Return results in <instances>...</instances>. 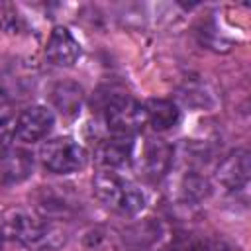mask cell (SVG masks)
Instances as JSON below:
<instances>
[{
  "label": "cell",
  "instance_id": "52a82bcc",
  "mask_svg": "<svg viewBox=\"0 0 251 251\" xmlns=\"http://www.w3.org/2000/svg\"><path fill=\"white\" fill-rule=\"evenodd\" d=\"M249 175H251V159L247 149L229 151L216 169L218 182L233 192L243 190L249 184Z\"/></svg>",
  "mask_w": 251,
  "mask_h": 251
},
{
  "label": "cell",
  "instance_id": "3957f363",
  "mask_svg": "<svg viewBox=\"0 0 251 251\" xmlns=\"http://www.w3.org/2000/svg\"><path fill=\"white\" fill-rule=\"evenodd\" d=\"M92 190H94L96 200L104 208H108L120 216H135L145 206L143 190L133 180H129L110 169H104L94 175Z\"/></svg>",
  "mask_w": 251,
  "mask_h": 251
},
{
  "label": "cell",
  "instance_id": "8fae6325",
  "mask_svg": "<svg viewBox=\"0 0 251 251\" xmlns=\"http://www.w3.org/2000/svg\"><path fill=\"white\" fill-rule=\"evenodd\" d=\"M51 102L63 118H76L84 104V90L73 80H61L51 88Z\"/></svg>",
  "mask_w": 251,
  "mask_h": 251
},
{
  "label": "cell",
  "instance_id": "4fadbf2b",
  "mask_svg": "<svg viewBox=\"0 0 251 251\" xmlns=\"http://www.w3.org/2000/svg\"><path fill=\"white\" fill-rule=\"evenodd\" d=\"M14 137H16V120L10 116L0 118V153L10 147Z\"/></svg>",
  "mask_w": 251,
  "mask_h": 251
},
{
  "label": "cell",
  "instance_id": "9a60e30c",
  "mask_svg": "<svg viewBox=\"0 0 251 251\" xmlns=\"http://www.w3.org/2000/svg\"><path fill=\"white\" fill-rule=\"evenodd\" d=\"M2 241H4V235H2V231H0V251H2Z\"/></svg>",
  "mask_w": 251,
  "mask_h": 251
},
{
  "label": "cell",
  "instance_id": "7c38bea8",
  "mask_svg": "<svg viewBox=\"0 0 251 251\" xmlns=\"http://www.w3.org/2000/svg\"><path fill=\"white\" fill-rule=\"evenodd\" d=\"M145 120L155 131H167L180 122V110L173 100L149 98L145 104Z\"/></svg>",
  "mask_w": 251,
  "mask_h": 251
},
{
  "label": "cell",
  "instance_id": "8992f818",
  "mask_svg": "<svg viewBox=\"0 0 251 251\" xmlns=\"http://www.w3.org/2000/svg\"><path fill=\"white\" fill-rule=\"evenodd\" d=\"M55 116L47 106H29L16 118V137L24 143H37L53 129Z\"/></svg>",
  "mask_w": 251,
  "mask_h": 251
},
{
  "label": "cell",
  "instance_id": "ba28073f",
  "mask_svg": "<svg viewBox=\"0 0 251 251\" xmlns=\"http://www.w3.org/2000/svg\"><path fill=\"white\" fill-rule=\"evenodd\" d=\"M96 163L104 169L116 171L131 163L133 159V141L131 137H120V135H100L96 137L94 147Z\"/></svg>",
  "mask_w": 251,
  "mask_h": 251
},
{
  "label": "cell",
  "instance_id": "30bf717a",
  "mask_svg": "<svg viewBox=\"0 0 251 251\" xmlns=\"http://www.w3.org/2000/svg\"><path fill=\"white\" fill-rule=\"evenodd\" d=\"M33 173V157L20 147H8L0 153V182L20 184Z\"/></svg>",
  "mask_w": 251,
  "mask_h": 251
},
{
  "label": "cell",
  "instance_id": "277c9868",
  "mask_svg": "<svg viewBox=\"0 0 251 251\" xmlns=\"http://www.w3.org/2000/svg\"><path fill=\"white\" fill-rule=\"evenodd\" d=\"M39 159L49 173L71 175L84 169L88 161V153L78 141L65 135V137H53L43 141L39 147Z\"/></svg>",
  "mask_w": 251,
  "mask_h": 251
},
{
  "label": "cell",
  "instance_id": "6da1fadb",
  "mask_svg": "<svg viewBox=\"0 0 251 251\" xmlns=\"http://www.w3.org/2000/svg\"><path fill=\"white\" fill-rule=\"evenodd\" d=\"M2 235L31 249V251H53L65 245L67 235L55 222L31 214L24 208H12L2 218Z\"/></svg>",
  "mask_w": 251,
  "mask_h": 251
},
{
  "label": "cell",
  "instance_id": "5bb4252c",
  "mask_svg": "<svg viewBox=\"0 0 251 251\" xmlns=\"http://www.w3.org/2000/svg\"><path fill=\"white\" fill-rule=\"evenodd\" d=\"M16 24H18V12L10 4H0V27L14 29Z\"/></svg>",
  "mask_w": 251,
  "mask_h": 251
},
{
  "label": "cell",
  "instance_id": "7a4b0ae2",
  "mask_svg": "<svg viewBox=\"0 0 251 251\" xmlns=\"http://www.w3.org/2000/svg\"><path fill=\"white\" fill-rule=\"evenodd\" d=\"M96 114L100 135L133 137L147 124L143 104L127 94H104L96 104Z\"/></svg>",
  "mask_w": 251,
  "mask_h": 251
},
{
  "label": "cell",
  "instance_id": "9c48e42d",
  "mask_svg": "<svg viewBox=\"0 0 251 251\" xmlns=\"http://www.w3.org/2000/svg\"><path fill=\"white\" fill-rule=\"evenodd\" d=\"M45 57L57 67H71L80 57V43L73 37L67 27L55 25L45 45Z\"/></svg>",
  "mask_w": 251,
  "mask_h": 251
},
{
  "label": "cell",
  "instance_id": "5b68a950",
  "mask_svg": "<svg viewBox=\"0 0 251 251\" xmlns=\"http://www.w3.org/2000/svg\"><path fill=\"white\" fill-rule=\"evenodd\" d=\"M173 157H175V151L165 139L145 137L141 151H139V157H137L139 171L149 180H161L171 171Z\"/></svg>",
  "mask_w": 251,
  "mask_h": 251
}]
</instances>
